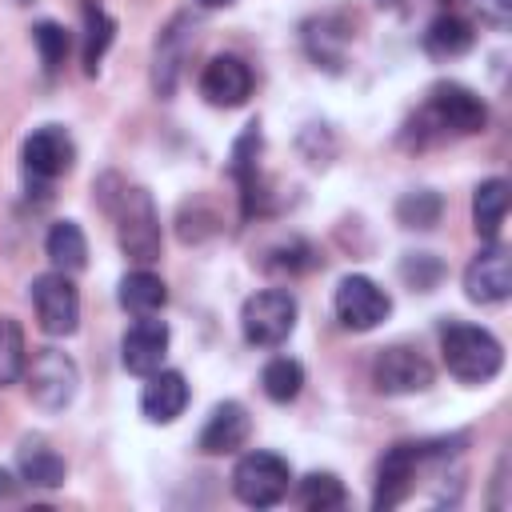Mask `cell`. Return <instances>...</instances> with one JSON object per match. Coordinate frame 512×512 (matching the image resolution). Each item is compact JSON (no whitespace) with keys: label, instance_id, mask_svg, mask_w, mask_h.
I'll use <instances>...</instances> for the list:
<instances>
[{"label":"cell","instance_id":"cell-31","mask_svg":"<svg viewBox=\"0 0 512 512\" xmlns=\"http://www.w3.org/2000/svg\"><path fill=\"white\" fill-rule=\"evenodd\" d=\"M196 4H204V8H228L232 0H196Z\"/></svg>","mask_w":512,"mask_h":512},{"label":"cell","instance_id":"cell-8","mask_svg":"<svg viewBox=\"0 0 512 512\" xmlns=\"http://www.w3.org/2000/svg\"><path fill=\"white\" fill-rule=\"evenodd\" d=\"M332 308H336V320L352 332H368L376 328L388 312H392V300L388 292L372 280V276H344L336 284V296H332Z\"/></svg>","mask_w":512,"mask_h":512},{"label":"cell","instance_id":"cell-9","mask_svg":"<svg viewBox=\"0 0 512 512\" xmlns=\"http://www.w3.org/2000/svg\"><path fill=\"white\" fill-rule=\"evenodd\" d=\"M372 384L384 396H412V392H424L432 384V364L416 348L392 344V348H380L376 352V360H372Z\"/></svg>","mask_w":512,"mask_h":512},{"label":"cell","instance_id":"cell-7","mask_svg":"<svg viewBox=\"0 0 512 512\" xmlns=\"http://www.w3.org/2000/svg\"><path fill=\"white\" fill-rule=\"evenodd\" d=\"M32 304L36 320L48 336H72L80 328V292L68 280V272H44L32 280Z\"/></svg>","mask_w":512,"mask_h":512},{"label":"cell","instance_id":"cell-20","mask_svg":"<svg viewBox=\"0 0 512 512\" xmlns=\"http://www.w3.org/2000/svg\"><path fill=\"white\" fill-rule=\"evenodd\" d=\"M476 44V28L464 20V16H436L424 32V52L436 56V60H452V56H464L468 48Z\"/></svg>","mask_w":512,"mask_h":512},{"label":"cell","instance_id":"cell-26","mask_svg":"<svg viewBox=\"0 0 512 512\" xmlns=\"http://www.w3.org/2000/svg\"><path fill=\"white\" fill-rule=\"evenodd\" d=\"M28 368V344L12 316H0V388L16 384Z\"/></svg>","mask_w":512,"mask_h":512},{"label":"cell","instance_id":"cell-17","mask_svg":"<svg viewBox=\"0 0 512 512\" xmlns=\"http://www.w3.org/2000/svg\"><path fill=\"white\" fill-rule=\"evenodd\" d=\"M188 404V380L176 368H156L148 372V384L140 392V412L152 424H172Z\"/></svg>","mask_w":512,"mask_h":512},{"label":"cell","instance_id":"cell-15","mask_svg":"<svg viewBox=\"0 0 512 512\" xmlns=\"http://www.w3.org/2000/svg\"><path fill=\"white\" fill-rule=\"evenodd\" d=\"M248 432H252L248 408H244V404H236V400H220V404L208 412V420H204V428H200V440H196V444H200V452H204V456H228V452L244 448Z\"/></svg>","mask_w":512,"mask_h":512},{"label":"cell","instance_id":"cell-32","mask_svg":"<svg viewBox=\"0 0 512 512\" xmlns=\"http://www.w3.org/2000/svg\"><path fill=\"white\" fill-rule=\"evenodd\" d=\"M376 4H380V8H396L400 0H376Z\"/></svg>","mask_w":512,"mask_h":512},{"label":"cell","instance_id":"cell-1","mask_svg":"<svg viewBox=\"0 0 512 512\" xmlns=\"http://www.w3.org/2000/svg\"><path fill=\"white\" fill-rule=\"evenodd\" d=\"M104 204L116 216V240H120L124 256L140 268L160 260V216L152 208V196L144 188L120 184V192L104 196Z\"/></svg>","mask_w":512,"mask_h":512},{"label":"cell","instance_id":"cell-23","mask_svg":"<svg viewBox=\"0 0 512 512\" xmlns=\"http://www.w3.org/2000/svg\"><path fill=\"white\" fill-rule=\"evenodd\" d=\"M260 388H264V396H268L272 404H288V400H296L300 388H304V368H300V360H292V356H276V360H268L264 372H260Z\"/></svg>","mask_w":512,"mask_h":512},{"label":"cell","instance_id":"cell-11","mask_svg":"<svg viewBox=\"0 0 512 512\" xmlns=\"http://www.w3.org/2000/svg\"><path fill=\"white\" fill-rule=\"evenodd\" d=\"M420 460H424V444H392L384 452V460L376 468V492H372V508L376 512H388V508L408 500Z\"/></svg>","mask_w":512,"mask_h":512},{"label":"cell","instance_id":"cell-25","mask_svg":"<svg viewBox=\"0 0 512 512\" xmlns=\"http://www.w3.org/2000/svg\"><path fill=\"white\" fill-rule=\"evenodd\" d=\"M296 500L308 508V512H328V508H340L348 496H344V484L336 472H308L300 484H296Z\"/></svg>","mask_w":512,"mask_h":512},{"label":"cell","instance_id":"cell-18","mask_svg":"<svg viewBox=\"0 0 512 512\" xmlns=\"http://www.w3.org/2000/svg\"><path fill=\"white\" fill-rule=\"evenodd\" d=\"M16 468H20V480L36 484V488H60L64 476H68L64 456L52 452L44 440H24L20 452H16Z\"/></svg>","mask_w":512,"mask_h":512},{"label":"cell","instance_id":"cell-3","mask_svg":"<svg viewBox=\"0 0 512 512\" xmlns=\"http://www.w3.org/2000/svg\"><path fill=\"white\" fill-rule=\"evenodd\" d=\"M420 132H436V136H472L488 124V108L484 100L468 88V84H456V80H444L428 92V104L420 112Z\"/></svg>","mask_w":512,"mask_h":512},{"label":"cell","instance_id":"cell-30","mask_svg":"<svg viewBox=\"0 0 512 512\" xmlns=\"http://www.w3.org/2000/svg\"><path fill=\"white\" fill-rule=\"evenodd\" d=\"M0 496H16V480H12V472H4V468H0Z\"/></svg>","mask_w":512,"mask_h":512},{"label":"cell","instance_id":"cell-24","mask_svg":"<svg viewBox=\"0 0 512 512\" xmlns=\"http://www.w3.org/2000/svg\"><path fill=\"white\" fill-rule=\"evenodd\" d=\"M112 32H116V20L100 4L88 0L84 4V72L88 76L100 68V60H104V52L112 44Z\"/></svg>","mask_w":512,"mask_h":512},{"label":"cell","instance_id":"cell-13","mask_svg":"<svg viewBox=\"0 0 512 512\" xmlns=\"http://www.w3.org/2000/svg\"><path fill=\"white\" fill-rule=\"evenodd\" d=\"M200 96L212 108H240L252 96V68L240 56H212L200 72Z\"/></svg>","mask_w":512,"mask_h":512},{"label":"cell","instance_id":"cell-2","mask_svg":"<svg viewBox=\"0 0 512 512\" xmlns=\"http://www.w3.org/2000/svg\"><path fill=\"white\" fill-rule=\"evenodd\" d=\"M440 356H444L448 372L468 384H484L504 368L500 340L480 324H448L440 332Z\"/></svg>","mask_w":512,"mask_h":512},{"label":"cell","instance_id":"cell-21","mask_svg":"<svg viewBox=\"0 0 512 512\" xmlns=\"http://www.w3.org/2000/svg\"><path fill=\"white\" fill-rule=\"evenodd\" d=\"M44 252H48V260H52V268H56V272H68V276L88 264V240H84V232H80L76 220H56V224L48 228Z\"/></svg>","mask_w":512,"mask_h":512},{"label":"cell","instance_id":"cell-16","mask_svg":"<svg viewBox=\"0 0 512 512\" xmlns=\"http://www.w3.org/2000/svg\"><path fill=\"white\" fill-rule=\"evenodd\" d=\"M188 48H192V24H188V16H172V24L160 32L156 56H152V88H156V96H172L176 92V80H180Z\"/></svg>","mask_w":512,"mask_h":512},{"label":"cell","instance_id":"cell-29","mask_svg":"<svg viewBox=\"0 0 512 512\" xmlns=\"http://www.w3.org/2000/svg\"><path fill=\"white\" fill-rule=\"evenodd\" d=\"M480 8V20L488 28H508V16H512V0H476Z\"/></svg>","mask_w":512,"mask_h":512},{"label":"cell","instance_id":"cell-19","mask_svg":"<svg viewBox=\"0 0 512 512\" xmlns=\"http://www.w3.org/2000/svg\"><path fill=\"white\" fill-rule=\"evenodd\" d=\"M164 300H168V288H164V280L156 272H148V268L124 272V280H120V308L124 312H132V316H156L164 308Z\"/></svg>","mask_w":512,"mask_h":512},{"label":"cell","instance_id":"cell-6","mask_svg":"<svg viewBox=\"0 0 512 512\" xmlns=\"http://www.w3.org/2000/svg\"><path fill=\"white\" fill-rule=\"evenodd\" d=\"M24 376H28V396H32V404L44 408V412L68 408L72 396H76V388H80V368H76V360H72L68 352H60V348H40L36 356H28Z\"/></svg>","mask_w":512,"mask_h":512},{"label":"cell","instance_id":"cell-5","mask_svg":"<svg viewBox=\"0 0 512 512\" xmlns=\"http://www.w3.org/2000/svg\"><path fill=\"white\" fill-rule=\"evenodd\" d=\"M240 328H244V340L256 348L284 344L296 328V296L284 288H264V292L248 296L240 308Z\"/></svg>","mask_w":512,"mask_h":512},{"label":"cell","instance_id":"cell-22","mask_svg":"<svg viewBox=\"0 0 512 512\" xmlns=\"http://www.w3.org/2000/svg\"><path fill=\"white\" fill-rule=\"evenodd\" d=\"M504 216H508V184H504L500 176H492V180H484V184L476 188V196H472V224H476V232L492 244V240H500Z\"/></svg>","mask_w":512,"mask_h":512},{"label":"cell","instance_id":"cell-27","mask_svg":"<svg viewBox=\"0 0 512 512\" xmlns=\"http://www.w3.org/2000/svg\"><path fill=\"white\" fill-rule=\"evenodd\" d=\"M440 212H444V200L436 196V192H408L400 204H396V216H400V224H408V228H432L436 220H440Z\"/></svg>","mask_w":512,"mask_h":512},{"label":"cell","instance_id":"cell-12","mask_svg":"<svg viewBox=\"0 0 512 512\" xmlns=\"http://www.w3.org/2000/svg\"><path fill=\"white\" fill-rule=\"evenodd\" d=\"M464 292L476 304H500V300H508V292H512V260H508V252L496 240L468 260V268H464Z\"/></svg>","mask_w":512,"mask_h":512},{"label":"cell","instance_id":"cell-14","mask_svg":"<svg viewBox=\"0 0 512 512\" xmlns=\"http://www.w3.org/2000/svg\"><path fill=\"white\" fill-rule=\"evenodd\" d=\"M164 352H168V324L156 316H140L120 340V360L132 376L156 372L164 364Z\"/></svg>","mask_w":512,"mask_h":512},{"label":"cell","instance_id":"cell-28","mask_svg":"<svg viewBox=\"0 0 512 512\" xmlns=\"http://www.w3.org/2000/svg\"><path fill=\"white\" fill-rule=\"evenodd\" d=\"M32 40H36V48H40L44 72H56V68L64 64V56H68V32H64L56 20H40V24L32 28Z\"/></svg>","mask_w":512,"mask_h":512},{"label":"cell","instance_id":"cell-10","mask_svg":"<svg viewBox=\"0 0 512 512\" xmlns=\"http://www.w3.org/2000/svg\"><path fill=\"white\" fill-rule=\"evenodd\" d=\"M20 160H24L28 184H52L56 176H64V172L72 168L76 148H72V136H68L64 128L44 124V128H36V132L24 140Z\"/></svg>","mask_w":512,"mask_h":512},{"label":"cell","instance_id":"cell-4","mask_svg":"<svg viewBox=\"0 0 512 512\" xmlns=\"http://www.w3.org/2000/svg\"><path fill=\"white\" fill-rule=\"evenodd\" d=\"M288 484H292L288 460L276 456V452H264V448L240 456L236 468H232V492L248 508H272V504H280L288 496Z\"/></svg>","mask_w":512,"mask_h":512}]
</instances>
